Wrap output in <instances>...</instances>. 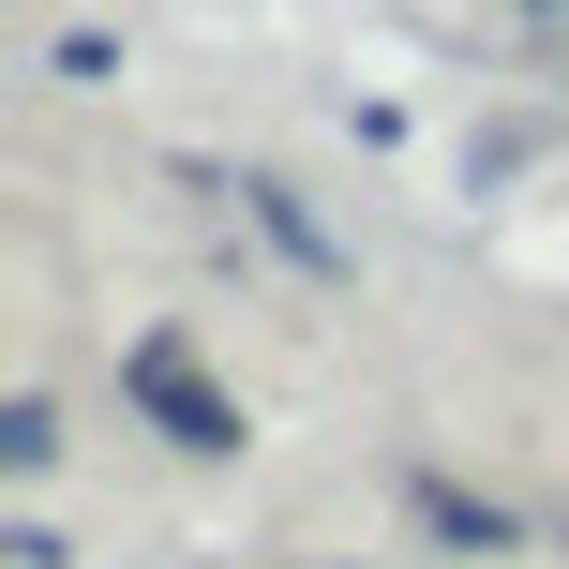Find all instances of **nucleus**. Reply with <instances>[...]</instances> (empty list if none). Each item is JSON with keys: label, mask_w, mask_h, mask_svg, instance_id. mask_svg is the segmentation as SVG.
Segmentation results:
<instances>
[{"label": "nucleus", "mask_w": 569, "mask_h": 569, "mask_svg": "<svg viewBox=\"0 0 569 569\" xmlns=\"http://www.w3.org/2000/svg\"><path fill=\"white\" fill-rule=\"evenodd\" d=\"M120 390H136L150 420H166V450H240V405L210 390V375L180 360V345H136V360H120Z\"/></svg>", "instance_id": "f257e3e1"}, {"label": "nucleus", "mask_w": 569, "mask_h": 569, "mask_svg": "<svg viewBox=\"0 0 569 569\" xmlns=\"http://www.w3.org/2000/svg\"><path fill=\"white\" fill-rule=\"evenodd\" d=\"M405 525H420L435 555H510V540H525V525L495 510V495H465V480H435V465H420V480H405Z\"/></svg>", "instance_id": "f03ea898"}, {"label": "nucleus", "mask_w": 569, "mask_h": 569, "mask_svg": "<svg viewBox=\"0 0 569 569\" xmlns=\"http://www.w3.org/2000/svg\"><path fill=\"white\" fill-rule=\"evenodd\" d=\"M240 210H256V240H270V256H284V270H300V284H345V240H330V226H315V210H300V196H284V180H240Z\"/></svg>", "instance_id": "7ed1b4c3"}, {"label": "nucleus", "mask_w": 569, "mask_h": 569, "mask_svg": "<svg viewBox=\"0 0 569 569\" xmlns=\"http://www.w3.org/2000/svg\"><path fill=\"white\" fill-rule=\"evenodd\" d=\"M0 465H16V480H46V465H60V405H16V420H0Z\"/></svg>", "instance_id": "20e7f679"}]
</instances>
